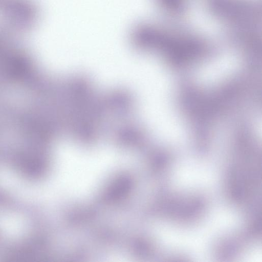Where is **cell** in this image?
Segmentation results:
<instances>
[{"mask_svg":"<svg viewBox=\"0 0 262 262\" xmlns=\"http://www.w3.org/2000/svg\"><path fill=\"white\" fill-rule=\"evenodd\" d=\"M206 7L217 19L235 26L233 29L250 28L260 19L257 0H207Z\"/></svg>","mask_w":262,"mask_h":262,"instance_id":"1","label":"cell"}]
</instances>
